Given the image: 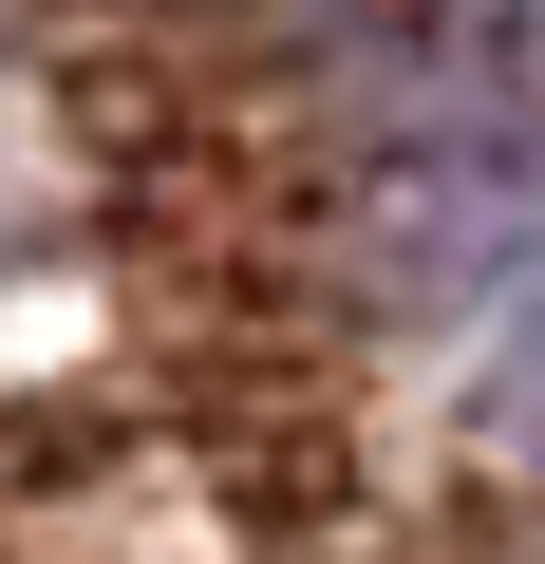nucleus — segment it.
<instances>
[{"label":"nucleus","instance_id":"obj_1","mask_svg":"<svg viewBox=\"0 0 545 564\" xmlns=\"http://www.w3.org/2000/svg\"><path fill=\"white\" fill-rule=\"evenodd\" d=\"M489 414H508V452H545V302L508 321V358H489Z\"/></svg>","mask_w":545,"mask_h":564}]
</instances>
